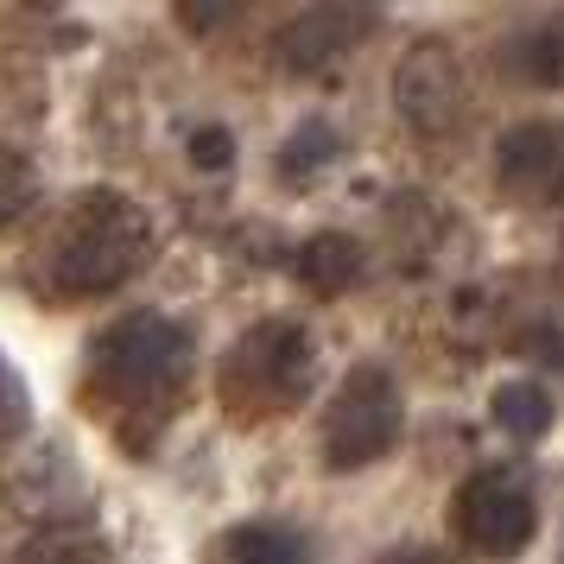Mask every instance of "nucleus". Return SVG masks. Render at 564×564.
I'll use <instances>...</instances> for the list:
<instances>
[{
    "label": "nucleus",
    "instance_id": "dca6fc26",
    "mask_svg": "<svg viewBox=\"0 0 564 564\" xmlns=\"http://www.w3.org/2000/svg\"><path fill=\"white\" fill-rule=\"evenodd\" d=\"M191 159L209 165V172H223L229 165V128H197L191 133Z\"/></svg>",
    "mask_w": 564,
    "mask_h": 564
},
{
    "label": "nucleus",
    "instance_id": "20e7f679",
    "mask_svg": "<svg viewBox=\"0 0 564 564\" xmlns=\"http://www.w3.org/2000/svg\"><path fill=\"white\" fill-rule=\"evenodd\" d=\"M400 444V387L387 368L361 361L324 406V463L330 469H368Z\"/></svg>",
    "mask_w": 564,
    "mask_h": 564
},
{
    "label": "nucleus",
    "instance_id": "1a4fd4ad",
    "mask_svg": "<svg viewBox=\"0 0 564 564\" xmlns=\"http://www.w3.org/2000/svg\"><path fill=\"white\" fill-rule=\"evenodd\" d=\"M292 273L317 292V299H336V292H349L361 280V248L349 235H311L305 248L292 254Z\"/></svg>",
    "mask_w": 564,
    "mask_h": 564
},
{
    "label": "nucleus",
    "instance_id": "9b49d317",
    "mask_svg": "<svg viewBox=\"0 0 564 564\" xmlns=\"http://www.w3.org/2000/svg\"><path fill=\"white\" fill-rule=\"evenodd\" d=\"M513 64H520V77L539 83V89H564V13L539 20L533 32H520V39H513Z\"/></svg>",
    "mask_w": 564,
    "mask_h": 564
},
{
    "label": "nucleus",
    "instance_id": "0eeeda50",
    "mask_svg": "<svg viewBox=\"0 0 564 564\" xmlns=\"http://www.w3.org/2000/svg\"><path fill=\"white\" fill-rule=\"evenodd\" d=\"M375 26V13L368 7H311V13H299L292 26H280V64L285 70H330L336 57L356 45L361 32Z\"/></svg>",
    "mask_w": 564,
    "mask_h": 564
},
{
    "label": "nucleus",
    "instance_id": "2eb2a0df",
    "mask_svg": "<svg viewBox=\"0 0 564 564\" xmlns=\"http://www.w3.org/2000/svg\"><path fill=\"white\" fill-rule=\"evenodd\" d=\"M13 564H96V545L83 533H45V539H32Z\"/></svg>",
    "mask_w": 564,
    "mask_h": 564
},
{
    "label": "nucleus",
    "instance_id": "a211bd4d",
    "mask_svg": "<svg viewBox=\"0 0 564 564\" xmlns=\"http://www.w3.org/2000/svg\"><path fill=\"white\" fill-rule=\"evenodd\" d=\"M387 564H451L444 552H432V545H406V552H393Z\"/></svg>",
    "mask_w": 564,
    "mask_h": 564
},
{
    "label": "nucleus",
    "instance_id": "ddd939ff",
    "mask_svg": "<svg viewBox=\"0 0 564 564\" xmlns=\"http://www.w3.org/2000/svg\"><path fill=\"white\" fill-rule=\"evenodd\" d=\"M324 159H336V128H324V121H305V128L285 140L280 153V178H311Z\"/></svg>",
    "mask_w": 564,
    "mask_h": 564
},
{
    "label": "nucleus",
    "instance_id": "7ed1b4c3",
    "mask_svg": "<svg viewBox=\"0 0 564 564\" xmlns=\"http://www.w3.org/2000/svg\"><path fill=\"white\" fill-rule=\"evenodd\" d=\"M311 375H317L311 330L292 324V317H267V324L235 336V349L223 356V375H216V393H223L229 419L254 425V419L299 406L311 393Z\"/></svg>",
    "mask_w": 564,
    "mask_h": 564
},
{
    "label": "nucleus",
    "instance_id": "4468645a",
    "mask_svg": "<svg viewBox=\"0 0 564 564\" xmlns=\"http://www.w3.org/2000/svg\"><path fill=\"white\" fill-rule=\"evenodd\" d=\"M32 191H39V178H32V165L13 147H0V229L7 223H20L32 209Z\"/></svg>",
    "mask_w": 564,
    "mask_h": 564
},
{
    "label": "nucleus",
    "instance_id": "423d86ee",
    "mask_svg": "<svg viewBox=\"0 0 564 564\" xmlns=\"http://www.w3.org/2000/svg\"><path fill=\"white\" fill-rule=\"evenodd\" d=\"M495 178L520 204H564V121H520L501 133Z\"/></svg>",
    "mask_w": 564,
    "mask_h": 564
},
{
    "label": "nucleus",
    "instance_id": "f257e3e1",
    "mask_svg": "<svg viewBox=\"0 0 564 564\" xmlns=\"http://www.w3.org/2000/svg\"><path fill=\"white\" fill-rule=\"evenodd\" d=\"M184 381H191V330L159 311L115 317L89 349V393L128 444L153 437V425L178 406Z\"/></svg>",
    "mask_w": 564,
    "mask_h": 564
},
{
    "label": "nucleus",
    "instance_id": "6e6552de",
    "mask_svg": "<svg viewBox=\"0 0 564 564\" xmlns=\"http://www.w3.org/2000/svg\"><path fill=\"white\" fill-rule=\"evenodd\" d=\"M400 108H406L419 128H444V108H463V70L444 57L437 39H425L419 52L400 64Z\"/></svg>",
    "mask_w": 564,
    "mask_h": 564
},
{
    "label": "nucleus",
    "instance_id": "9d476101",
    "mask_svg": "<svg viewBox=\"0 0 564 564\" xmlns=\"http://www.w3.org/2000/svg\"><path fill=\"white\" fill-rule=\"evenodd\" d=\"M216 564H311V552L292 527L248 520V527H229L216 539Z\"/></svg>",
    "mask_w": 564,
    "mask_h": 564
},
{
    "label": "nucleus",
    "instance_id": "39448f33",
    "mask_svg": "<svg viewBox=\"0 0 564 564\" xmlns=\"http://www.w3.org/2000/svg\"><path fill=\"white\" fill-rule=\"evenodd\" d=\"M451 527L469 552L482 558H513L527 552V539L539 533V501H533V482L520 469H476L469 482L457 488L451 501Z\"/></svg>",
    "mask_w": 564,
    "mask_h": 564
},
{
    "label": "nucleus",
    "instance_id": "f03ea898",
    "mask_svg": "<svg viewBox=\"0 0 564 564\" xmlns=\"http://www.w3.org/2000/svg\"><path fill=\"white\" fill-rule=\"evenodd\" d=\"M153 260V216L121 191H83L77 209L57 223L45 254V292L52 299H102Z\"/></svg>",
    "mask_w": 564,
    "mask_h": 564
},
{
    "label": "nucleus",
    "instance_id": "f8f14e48",
    "mask_svg": "<svg viewBox=\"0 0 564 564\" xmlns=\"http://www.w3.org/2000/svg\"><path fill=\"white\" fill-rule=\"evenodd\" d=\"M495 425L508 437H545L552 432V393L545 387H533V381H508L501 393H495Z\"/></svg>",
    "mask_w": 564,
    "mask_h": 564
},
{
    "label": "nucleus",
    "instance_id": "f3484780",
    "mask_svg": "<svg viewBox=\"0 0 564 564\" xmlns=\"http://www.w3.org/2000/svg\"><path fill=\"white\" fill-rule=\"evenodd\" d=\"M178 20L184 26H197V32H209V26H223V20H235L229 7H178Z\"/></svg>",
    "mask_w": 564,
    "mask_h": 564
}]
</instances>
